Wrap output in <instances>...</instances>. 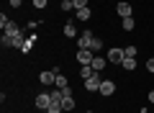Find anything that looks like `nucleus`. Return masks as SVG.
Returning a JSON list of instances; mask_svg holds the SVG:
<instances>
[{"instance_id":"obj_11","label":"nucleus","mask_w":154,"mask_h":113,"mask_svg":"<svg viewBox=\"0 0 154 113\" xmlns=\"http://www.w3.org/2000/svg\"><path fill=\"white\" fill-rule=\"evenodd\" d=\"M121 67H123L126 72H134V70H136V57H123Z\"/></svg>"},{"instance_id":"obj_17","label":"nucleus","mask_w":154,"mask_h":113,"mask_svg":"<svg viewBox=\"0 0 154 113\" xmlns=\"http://www.w3.org/2000/svg\"><path fill=\"white\" fill-rule=\"evenodd\" d=\"M59 8H62L64 13H72V11H75V0H62Z\"/></svg>"},{"instance_id":"obj_9","label":"nucleus","mask_w":154,"mask_h":113,"mask_svg":"<svg viewBox=\"0 0 154 113\" xmlns=\"http://www.w3.org/2000/svg\"><path fill=\"white\" fill-rule=\"evenodd\" d=\"M64 36H67V39H75V36H80V33H77L75 21H67V23H64Z\"/></svg>"},{"instance_id":"obj_5","label":"nucleus","mask_w":154,"mask_h":113,"mask_svg":"<svg viewBox=\"0 0 154 113\" xmlns=\"http://www.w3.org/2000/svg\"><path fill=\"white\" fill-rule=\"evenodd\" d=\"M100 82H103V80H100L98 75L88 77V80H85V90H88V93H100Z\"/></svg>"},{"instance_id":"obj_6","label":"nucleus","mask_w":154,"mask_h":113,"mask_svg":"<svg viewBox=\"0 0 154 113\" xmlns=\"http://www.w3.org/2000/svg\"><path fill=\"white\" fill-rule=\"evenodd\" d=\"M33 103H36L38 111H46L49 103H51V95H49V93H41V95H36V100H33Z\"/></svg>"},{"instance_id":"obj_4","label":"nucleus","mask_w":154,"mask_h":113,"mask_svg":"<svg viewBox=\"0 0 154 113\" xmlns=\"http://www.w3.org/2000/svg\"><path fill=\"white\" fill-rule=\"evenodd\" d=\"M38 82H41V85H46V87H49V85H54V82H57L54 70H44L41 75H38Z\"/></svg>"},{"instance_id":"obj_7","label":"nucleus","mask_w":154,"mask_h":113,"mask_svg":"<svg viewBox=\"0 0 154 113\" xmlns=\"http://www.w3.org/2000/svg\"><path fill=\"white\" fill-rule=\"evenodd\" d=\"M93 57H95V54L90 52V49H77V62H80V64H90Z\"/></svg>"},{"instance_id":"obj_13","label":"nucleus","mask_w":154,"mask_h":113,"mask_svg":"<svg viewBox=\"0 0 154 113\" xmlns=\"http://www.w3.org/2000/svg\"><path fill=\"white\" fill-rule=\"evenodd\" d=\"M90 16H93L90 8H80V11H75V18H77V21H90Z\"/></svg>"},{"instance_id":"obj_28","label":"nucleus","mask_w":154,"mask_h":113,"mask_svg":"<svg viewBox=\"0 0 154 113\" xmlns=\"http://www.w3.org/2000/svg\"><path fill=\"white\" fill-rule=\"evenodd\" d=\"M149 103L154 105V90H149Z\"/></svg>"},{"instance_id":"obj_22","label":"nucleus","mask_w":154,"mask_h":113,"mask_svg":"<svg viewBox=\"0 0 154 113\" xmlns=\"http://www.w3.org/2000/svg\"><path fill=\"white\" fill-rule=\"evenodd\" d=\"M46 3H49V0H31V5L36 8V11H44V8H46Z\"/></svg>"},{"instance_id":"obj_3","label":"nucleus","mask_w":154,"mask_h":113,"mask_svg":"<svg viewBox=\"0 0 154 113\" xmlns=\"http://www.w3.org/2000/svg\"><path fill=\"white\" fill-rule=\"evenodd\" d=\"M116 13L121 18H131V13H134V8H131V3H126V0H121L118 5H116Z\"/></svg>"},{"instance_id":"obj_30","label":"nucleus","mask_w":154,"mask_h":113,"mask_svg":"<svg viewBox=\"0 0 154 113\" xmlns=\"http://www.w3.org/2000/svg\"><path fill=\"white\" fill-rule=\"evenodd\" d=\"M118 3H121V0H118Z\"/></svg>"},{"instance_id":"obj_1","label":"nucleus","mask_w":154,"mask_h":113,"mask_svg":"<svg viewBox=\"0 0 154 113\" xmlns=\"http://www.w3.org/2000/svg\"><path fill=\"white\" fill-rule=\"evenodd\" d=\"M123 57H126V54H123V49H118V46L108 49V62H110V64H121Z\"/></svg>"},{"instance_id":"obj_2","label":"nucleus","mask_w":154,"mask_h":113,"mask_svg":"<svg viewBox=\"0 0 154 113\" xmlns=\"http://www.w3.org/2000/svg\"><path fill=\"white\" fill-rule=\"evenodd\" d=\"M93 33L90 31H82L80 36H77V49H90V44H93Z\"/></svg>"},{"instance_id":"obj_16","label":"nucleus","mask_w":154,"mask_h":113,"mask_svg":"<svg viewBox=\"0 0 154 113\" xmlns=\"http://www.w3.org/2000/svg\"><path fill=\"white\" fill-rule=\"evenodd\" d=\"M121 26H123V31H134L136 28V21L134 18H121Z\"/></svg>"},{"instance_id":"obj_14","label":"nucleus","mask_w":154,"mask_h":113,"mask_svg":"<svg viewBox=\"0 0 154 113\" xmlns=\"http://www.w3.org/2000/svg\"><path fill=\"white\" fill-rule=\"evenodd\" d=\"M3 31H5V33H8V36H18V33H23V31H21V28H18V26H16V23H13V21H8V26H5V28H3Z\"/></svg>"},{"instance_id":"obj_24","label":"nucleus","mask_w":154,"mask_h":113,"mask_svg":"<svg viewBox=\"0 0 154 113\" xmlns=\"http://www.w3.org/2000/svg\"><path fill=\"white\" fill-rule=\"evenodd\" d=\"M31 49H33V41H31V39H26V44L21 46V52H23V54H28Z\"/></svg>"},{"instance_id":"obj_27","label":"nucleus","mask_w":154,"mask_h":113,"mask_svg":"<svg viewBox=\"0 0 154 113\" xmlns=\"http://www.w3.org/2000/svg\"><path fill=\"white\" fill-rule=\"evenodd\" d=\"M21 3L23 0H11V8H21Z\"/></svg>"},{"instance_id":"obj_18","label":"nucleus","mask_w":154,"mask_h":113,"mask_svg":"<svg viewBox=\"0 0 154 113\" xmlns=\"http://www.w3.org/2000/svg\"><path fill=\"white\" fill-rule=\"evenodd\" d=\"M62 108H64V111H75V98H62Z\"/></svg>"},{"instance_id":"obj_21","label":"nucleus","mask_w":154,"mask_h":113,"mask_svg":"<svg viewBox=\"0 0 154 113\" xmlns=\"http://www.w3.org/2000/svg\"><path fill=\"white\" fill-rule=\"evenodd\" d=\"M123 54H126V57H136V54H139V49L134 46V44H128V46L123 49Z\"/></svg>"},{"instance_id":"obj_20","label":"nucleus","mask_w":154,"mask_h":113,"mask_svg":"<svg viewBox=\"0 0 154 113\" xmlns=\"http://www.w3.org/2000/svg\"><path fill=\"white\" fill-rule=\"evenodd\" d=\"M54 87H59V90L69 87V85H67V77H64V75H57V82H54Z\"/></svg>"},{"instance_id":"obj_8","label":"nucleus","mask_w":154,"mask_h":113,"mask_svg":"<svg viewBox=\"0 0 154 113\" xmlns=\"http://www.w3.org/2000/svg\"><path fill=\"white\" fill-rule=\"evenodd\" d=\"M113 93H116V82L113 80H103V82H100V95H103V98L113 95Z\"/></svg>"},{"instance_id":"obj_15","label":"nucleus","mask_w":154,"mask_h":113,"mask_svg":"<svg viewBox=\"0 0 154 113\" xmlns=\"http://www.w3.org/2000/svg\"><path fill=\"white\" fill-rule=\"evenodd\" d=\"M95 75H98V72H95L90 64H82V70H80V77H82V80H88V77H95Z\"/></svg>"},{"instance_id":"obj_23","label":"nucleus","mask_w":154,"mask_h":113,"mask_svg":"<svg viewBox=\"0 0 154 113\" xmlns=\"http://www.w3.org/2000/svg\"><path fill=\"white\" fill-rule=\"evenodd\" d=\"M13 39L16 36H8V33L3 31V39H0V41H3V46H13Z\"/></svg>"},{"instance_id":"obj_25","label":"nucleus","mask_w":154,"mask_h":113,"mask_svg":"<svg viewBox=\"0 0 154 113\" xmlns=\"http://www.w3.org/2000/svg\"><path fill=\"white\" fill-rule=\"evenodd\" d=\"M80 8H90L88 0H75V11H80Z\"/></svg>"},{"instance_id":"obj_29","label":"nucleus","mask_w":154,"mask_h":113,"mask_svg":"<svg viewBox=\"0 0 154 113\" xmlns=\"http://www.w3.org/2000/svg\"><path fill=\"white\" fill-rule=\"evenodd\" d=\"M85 113H93V111H85Z\"/></svg>"},{"instance_id":"obj_12","label":"nucleus","mask_w":154,"mask_h":113,"mask_svg":"<svg viewBox=\"0 0 154 113\" xmlns=\"http://www.w3.org/2000/svg\"><path fill=\"white\" fill-rule=\"evenodd\" d=\"M105 64H108V59H105V57H93V62H90V67H93L95 72H100Z\"/></svg>"},{"instance_id":"obj_10","label":"nucleus","mask_w":154,"mask_h":113,"mask_svg":"<svg viewBox=\"0 0 154 113\" xmlns=\"http://www.w3.org/2000/svg\"><path fill=\"white\" fill-rule=\"evenodd\" d=\"M51 95V93H49ZM46 113H64V108H62V100H57V98H51L49 108H46Z\"/></svg>"},{"instance_id":"obj_26","label":"nucleus","mask_w":154,"mask_h":113,"mask_svg":"<svg viewBox=\"0 0 154 113\" xmlns=\"http://www.w3.org/2000/svg\"><path fill=\"white\" fill-rule=\"evenodd\" d=\"M146 72H154V57H149V59H146Z\"/></svg>"},{"instance_id":"obj_19","label":"nucleus","mask_w":154,"mask_h":113,"mask_svg":"<svg viewBox=\"0 0 154 113\" xmlns=\"http://www.w3.org/2000/svg\"><path fill=\"white\" fill-rule=\"evenodd\" d=\"M100 49H103V41H100V39L95 36V39H93V44H90V52H93V54H98Z\"/></svg>"}]
</instances>
